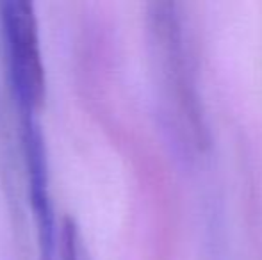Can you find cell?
I'll return each mask as SVG.
<instances>
[{
  "instance_id": "cell-2",
  "label": "cell",
  "mask_w": 262,
  "mask_h": 260,
  "mask_svg": "<svg viewBox=\"0 0 262 260\" xmlns=\"http://www.w3.org/2000/svg\"><path fill=\"white\" fill-rule=\"evenodd\" d=\"M20 122L29 203L36 223L39 260H61V233L55 223L50 191V168L45 134L38 116H20Z\"/></svg>"
},
{
  "instance_id": "cell-1",
  "label": "cell",
  "mask_w": 262,
  "mask_h": 260,
  "mask_svg": "<svg viewBox=\"0 0 262 260\" xmlns=\"http://www.w3.org/2000/svg\"><path fill=\"white\" fill-rule=\"evenodd\" d=\"M0 27L13 100L20 116H38L45 102L47 79L34 6L24 0L0 2Z\"/></svg>"
}]
</instances>
